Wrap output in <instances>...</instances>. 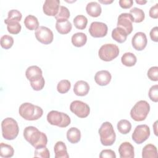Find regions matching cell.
Here are the masks:
<instances>
[{"label": "cell", "mask_w": 158, "mask_h": 158, "mask_svg": "<svg viewBox=\"0 0 158 158\" xmlns=\"http://www.w3.org/2000/svg\"><path fill=\"white\" fill-rule=\"evenodd\" d=\"M157 121H156L155 123H154V125L153 126V127L154 128V133L155 135L157 136V131H156V128H157Z\"/></svg>", "instance_id": "cell-47"}, {"label": "cell", "mask_w": 158, "mask_h": 158, "mask_svg": "<svg viewBox=\"0 0 158 158\" xmlns=\"http://www.w3.org/2000/svg\"><path fill=\"white\" fill-rule=\"evenodd\" d=\"M148 78L154 81H157L158 80V67L157 66L151 67L147 73Z\"/></svg>", "instance_id": "cell-40"}, {"label": "cell", "mask_w": 158, "mask_h": 158, "mask_svg": "<svg viewBox=\"0 0 158 158\" xmlns=\"http://www.w3.org/2000/svg\"><path fill=\"white\" fill-rule=\"evenodd\" d=\"M34 156L36 157L49 158L50 157L49 151L46 146H41L35 148Z\"/></svg>", "instance_id": "cell-35"}, {"label": "cell", "mask_w": 158, "mask_h": 158, "mask_svg": "<svg viewBox=\"0 0 158 158\" xmlns=\"http://www.w3.org/2000/svg\"><path fill=\"white\" fill-rule=\"evenodd\" d=\"M44 85H45V80L43 77L35 81L30 82V85L31 88L35 91L41 90L44 86Z\"/></svg>", "instance_id": "cell-39"}, {"label": "cell", "mask_w": 158, "mask_h": 158, "mask_svg": "<svg viewBox=\"0 0 158 158\" xmlns=\"http://www.w3.org/2000/svg\"><path fill=\"white\" fill-rule=\"evenodd\" d=\"M148 43V40L146 35L143 32L136 33L132 38L131 44L133 48L137 51L143 50Z\"/></svg>", "instance_id": "cell-13"}, {"label": "cell", "mask_w": 158, "mask_h": 158, "mask_svg": "<svg viewBox=\"0 0 158 158\" xmlns=\"http://www.w3.org/2000/svg\"><path fill=\"white\" fill-rule=\"evenodd\" d=\"M72 28V23L69 20H66L61 22H56V28L60 34L65 35L69 33L71 31Z\"/></svg>", "instance_id": "cell-26"}, {"label": "cell", "mask_w": 158, "mask_h": 158, "mask_svg": "<svg viewBox=\"0 0 158 158\" xmlns=\"http://www.w3.org/2000/svg\"><path fill=\"white\" fill-rule=\"evenodd\" d=\"M59 4V0H46L43 6V12L48 16H56L60 7Z\"/></svg>", "instance_id": "cell-14"}, {"label": "cell", "mask_w": 158, "mask_h": 158, "mask_svg": "<svg viewBox=\"0 0 158 158\" xmlns=\"http://www.w3.org/2000/svg\"><path fill=\"white\" fill-rule=\"evenodd\" d=\"M120 158H133L135 157L134 148L129 142L122 143L118 148Z\"/></svg>", "instance_id": "cell-15"}, {"label": "cell", "mask_w": 158, "mask_h": 158, "mask_svg": "<svg viewBox=\"0 0 158 158\" xmlns=\"http://www.w3.org/2000/svg\"><path fill=\"white\" fill-rule=\"evenodd\" d=\"M112 78L110 73L105 70H100L96 72L94 76V80L96 83L100 86H106L108 85Z\"/></svg>", "instance_id": "cell-17"}, {"label": "cell", "mask_w": 158, "mask_h": 158, "mask_svg": "<svg viewBox=\"0 0 158 158\" xmlns=\"http://www.w3.org/2000/svg\"><path fill=\"white\" fill-rule=\"evenodd\" d=\"M89 91V84L83 80H79L75 83L73 86V92L77 96H86Z\"/></svg>", "instance_id": "cell-18"}, {"label": "cell", "mask_w": 158, "mask_h": 158, "mask_svg": "<svg viewBox=\"0 0 158 158\" xmlns=\"http://www.w3.org/2000/svg\"><path fill=\"white\" fill-rule=\"evenodd\" d=\"M21 28H22L21 25L17 22H10L8 24H7V31L10 34L17 35L19 33L20 31H21Z\"/></svg>", "instance_id": "cell-37"}, {"label": "cell", "mask_w": 158, "mask_h": 158, "mask_svg": "<svg viewBox=\"0 0 158 158\" xmlns=\"http://www.w3.org/2000/svg\"><path fill=\"white\" fill-rule=\"evenodd\" d=\"M25 27L30 30H36L39 27V22L38 19L33 15H27L23 22Z\"/></svg>", "instance_id": "cell-25"}, {"label": "cell", "mask_w": 158, "mask_h": 158, "mask_svg": "<svg viewBox=\"0 0 158 158\" xmlns=\"http://www.w3.org/2000/svg\"><path fill=\"white\" fill-rule=\"evenodd\" d=\"M87 14L93 17H99L102 12L101 5L95 1H92L87 4L86 6Z\"/></svg>", "instance_id": "cell-19"}, {"label": "cell", "mask_w": 158, "mask_h": 158, "mask_svg": "<svg viewBox=\"0 0 158 158\" xmlns=\"http://www.w3.org/2000/svg\"><path fill=\"white\" fill-rule=\"evenodd\" d=\"M72 43L73 46L80 48L83 46L87 41L86 35L82 32L76 33L72 36Z\"/></svg>", "instance_id": "cell-24"}, {"label": "cell", "mask_w": 158, "mask_h": 158, "mask_svg": "<svg viewBox=\"0 0 158 158\" xmlns=\"http://www.w3.org/2000/svg\"><path fill=\"white\" fill-rule=\"evenodd\" d=\"M100 141L102 145L108 146L112 145L116 139V135L112 125L109 122H104L99 129Z\"/></svg>", "instance_id": "cell-4"}, {"label": "cell", "mask_w": 158, "mask_h": 158, "mask_svg": "<svg viewBox=\"0 0 158 158\" xmlns=\"http://www.w3.org/2000/svg\"><path fill=\"white\" fill-rule=\"evenodd\" d=\"M27 78L30 81H35L43 77L41 69L36 65H31L27 68L25 72Z\"/></svg>", "instance_id": "cell-16"}, {"label": "cell", "mask_w": 158, "mask_h": 158, "mask_svg": "<svg viewBox=\"0 0 158 158\" xmlns=\"http://www.w3.org/2000/svg\"><path fill=\"white\" fill-rule=\"evenodd\" d=\"M7 15V18L4 20V23L6 24H8L10 22H19L21 20L22 17L21 12L16 9H12L10 11H9Z\"/></svg>", "instance_id": "cell-28"}, {"label": "cell", "mask_w": 158, "mask_h": 158, "mask_svg": "<svg viewBox=\"0 0 158 158\" xmlns=\"http://www.w3.org/2000/svg\"><path fill=\"white\" fill-rule=\"evenodd\" d=\"M100 158H115L116 155L114 151L111 149H104L99 154Z\"/></svg>", "instance_id": "cell-41"}, {"label": "cell", "mask_w": 158, "mask_h": 158, "mask_svg": "<svg viewBox=\"0 0 158 158\" xmlns=\"http://www.w3.org/2000/svg\"><path fill=\"white\" fill-rule=\"evenodd\" d=\"M35 37L41 43L49 44L52 42L54 35L52 31L48 27L40 26L35 30Z\"/></svg>", "instance_id": "cell-10"}, {"label": "cell", "mask_w": 158, "mask_h": 158, "mask_svg": "<svg viewBox=\"0 0 158 158\" xmlns=\"http://www.w3.org/2000/svg\"><path fill=\"white\" fill-rule=\"evenodd\" d=\"M108 28L106 23L100 22H93L91 23L89 33L94 38H102L107 33Z\"/></svg>", "instance_id": "cell-12"}, {"label": "cell", "mask_w": 158, "mask_h": 158, "mask_svg": "<svg viewBox=\"0 0 158 158\" xmlns=\"http://www.w3.org/2000/svg\"><path fill=\"white\" fill-rule=\"evenodd\" d=\"M136 2L137 3V4H140V5H143V4H146V2H147V1H143V0H136Z\"/></svg>", "instance_id": "cell-46"}, {"label": "cell", "mask_w": 158, "mask_h": 158, "mask_svg": "<svg viewBox=\"0 0 158 158\" xmlns=\"http://www.w3.org/2000/svg\"><path fill=\"white\" fill-rule=\"evenodd\" d=\"M143 158H156L157 157V148L152 144H146L142 150Z\"/></svg>", "instance_id": "cell-22"}, {"label": "cell", "mask_w": 158, "mask_h": 158, "mask_svg": "<svg viewBox=\"0 0 158 158\" xmlns=\"http://www.w3.org/2000/svg\"><path fill=\"white\" fill-rule=\"evenodd\" d=\"M119 54L118 47L114 44H105L99 49V58L106 62L111 61L116 58Z\"/></svg>", "instance_id": "cell-7"}, {"label": "cell", "mask_w": 158, "mask_h": 158, "mask_svg": "<svg viewBox=\"0 0 158 158\" xmlns=\"http://www.w3.org/2000/svg\"><path fill=\"white\" fill-rule=\"evenodd\" d=\"M117 129L120 133L126 135L130 131L131 129V124L126 119L120 120L117 123Z\"/></svg>", "instance_id": "cell-32"}, {"label": "cell", "mask_w": 158, "mask_h": 158, "mask_svg": "<svg viewBox=\"0 0 158 158\" xmlns=\"http://www.w3.org/2000/svg\"><path fill=\"white\" fill-rule=\"evenodd\" d=\"M1 128L3 138L7 140L14 139L19 132L17 121L11 117H7L2 121Z\"/></svg>", "instance_id": "cell-3"}, {"label": "cell", "mask_w": 158, "mask_h": 158, "mask_svg": "<svg viewBox=\"0 0 158 158\" xmlns=\"http://www.w3.org/2000/svg\"><path fill=\"white\" fill-rule=\"evenodd\" d=\"M133 18L130 13H122L118 17L117 25V27L123 29L128 35L133 31Z\"/></svg>", "instance_id": "cell-11"}, {"label": "cell", "mask_w": 158, "mask_h": 158, "mask_svg": "<svg viewBox=\"0 0 158 158\" xmlns=\"http://www.w3.org/2000/svg\"><path fill=\"white\" fill-rule=\"evenodd\" d=\"M113 0H99V2H101V3H102L104 4H110L112 2H113Z\"/></svg>", "instance_id": "cell-45"}, {"label": "cell", "mask_w": 158, "mask_h": 158, "mask_svg": "<svg viewBox=\"0 0 158 158\" xmlns=\"http://www.w3.org/2000/svg\"><path fill=\"white\" fill-rule=\"evenodd\" d=\"M148 95L149 97V99L155 102H157L158 101V85H155L152 86L148 93Z\"/></svg>", "instance_id": "cell-38"}, {"label": "cell", "mask_w": 158, "mask_h": 158, "mask_svg": "<svg viewBox=\"0 0 158 158\" xmlns=\"http://www.w3.org/2000/svg\"><path fill=\"white\" fill-rule=\"evenodd\" d=\"M150 128L147 125H139L136 127L132 133V139L136 144H141L150 136Z\"/></svg>", "instance_id": "cell-8"}, {"label": "cell", "mask_w": 158, "mask_h": 158, "mask_svg": "<svg viewBox=\"0 0 158 158\" xmlns=\"http://www.w3.org/2000/svg\"><path fill=\"white\" fill-rule=\"evenodd\" d=\"M70 17V12L69 10L65 6H60L59 10L55 18L58 22H64L68 20V19Z\"/></svg>", "instance_id": "cell-29"}, {"label": "cell", "mask_w": 158, "mask_h": 158, "mask_svg": "<svg viewBox=\"0 0 158 158\" xmlns=\"http://www.w3.org/2000/svg\"><path fill=\"white\" fill-rule=\"evenodd\" d=\"M127 36L128 35L126 31L120 27L115 28L112 31V38L119 43L125 42L127 40Z\"/></svg>", "instance_id": "cell-23"}, {"label": "cell", "mask_w": 158, "mask_h": 158, "mask_svg": "<svg viewBox=\"0 0 158 158\" xmlns=\"http://www.w3.org/2000/svg\"><path fill=\"white\" fill-rule=\"evenodd\" d=\"M20 115L27 120H36L39 119L43 114L41 107L30 102L22 104L19 109Z\"/></svg>", "instance_id": "cell-2"}, {"label": "cell", "mask_w": 158, "mask_h": 158, "mask_svg": "<svg viewBox=\"0 0 158 158\" xmlns=\"http://www.w3.org/2000/svg\"><path fill=\"white\" fill-rule=\"evenodd\" d=\"M56 158H68L69 156L67 153L65 144L62 141H57L54 148Z\"/></svg>", "instance_id": "cell-20"}, {"label": "cell", "mask_w": 158, "mask_h": 158, "mask_svg": "<svg viewBox=\"0 0 158 158\" xmlns=\"http://www.w3.org/2000/svg\"><path fill=\"white\" fill-rule=\"evenodd\" d=\"M149 35L152 41L154 42H157L158 41V27H155L153 28H152Z\"/></svg>", "instance_id": "cell-44"}, {"label": "cell", "mask_w": 158, "mask_h": 158, "mask_svg": "<svg viewBox=\"0 0 158 158\" xmlns=\"http://www.w3.org/2000/svg\"><path fill=\"white\" fill-rule=\"evenodd\" d=\"M150 110L149 103L144 100L137 102L130 111V116L135 121L141 122L145 120Z\"/></svg>", "instance_id": "cell-5"}, {"label": "cell", "mask_w": 158, "mask_h": 158, "mask_svg": "<svg viewBox=\"0 0 158 158\" xmlns=\"http://www.w3.org/2000/svg\"><path fill=\"white\" fill-rule=\"evenodd\" d=\"M137 61L136 56L132 52H125L121 57L122 63L127 67H132Z\"/></svg>", "instance_id": "cell-27"}, {"label": "cell", "mask_w": 158, "mask_h": 158, "mask_svg": "<svg viewBox=\"0 0 158 158\" xmlns=\"http://www.w3.org/2000/svg\"><path fill=\"white\" fill-rule=\"evenodd\" d=\"M67 138L72 144L77 143L81 139V132L76 127H71L67 132Z\"/></svg>", "instance_id": "cell-21"}, {"label": "cell", "mask_w": 158, "mask_h": 158, "mask_svg": "<svg viewBox=\"0 0 158 158\" xmlns=\"http://www.w3.org/2000/svg\"><path fill=\"white\" fill-rule=\"evenodd\" d=\"M70 109L72 112L80 118H85L88 117L90 112L89 106L85 102L78 100L73 101L71 102Z\"/></svg>", "instance_id": "cell-9"}, {"label": "cell", "mask_w": 158, "mask_h": 158, "mask_svg": "<svg viewBox=\"0 0 158 158\" xmlns=\"http://www.w3.org/2000/svg\"><path fill=\"white\" fill-rule=\"evenodd\" d=\"M23 136L25 140L35 148L41 146H46L48 143L46 134L41 132L33 126H28L24 129Z\"/></svg>", "instance_id": "cell-1"}, {"label": "cell", "mask_w": 158, "mask_h": 158, "mask_svg": "<svg viewBox=\"0 0 158 158\" xmlns=\"http://www.w3.org/2000/svg\"><path fill=\"white\" fill-rule=\"evenodd\" d=\"M73 24L75 27L79 30H84L87 25L88 19L83 15H78L73 19Z\"/></svg>", "instance_id": "cell-33"}, {"label": "cell", "mask_w": 158, "mask_h": 158, "mask_svg": "<svg viewBox=\"0 0 158 158\" xmlns=\"http://www.w3.org/2000/svg\"><path fill=\"white\" fill-rule=\"evenodd\" d=\"M14 44V38L9 35H3L1 38V46L5 49L10 48Z\"/></svg>", "instance_id": "cell-36"}, {"label": "cell", "mask_w": 158, "mask_h": 158, "mask_svg": "<svg viewBox=\"0 0 158 158\" xmlns=\"http://www.w3.org/2000/svg\"><path fill=\"white\" fill-rule=\"evenodd\" d=\"M118 3L122 8L128 9L132 6L133 1L132 0H120Z\"/></svg>", "instance_id": "cell-43"}, {"label": "cell", "mask_w": 158, "mask_h": 158, "mask_svg": "<svg viewBox=\"0 0 158 158\" xmlns=\"http://www.w3.org/2000/svg\"><path fill=\"white\" fill-rule=\"evenodd\" d=\"M14 150L12 146L9 144L1 143L0 144V156L2 157H11L14 156Z\"/></svg>", "instance_id": "cell-30"}, {"label": "cell", "mask_w": 158, "mask_h": 158, "mask_svg": "<svg viewBox=\"0 0 158 158\" xmlns=\"http://www.w3.org/2000/svg\"><path fill=\"white\" fill-rule=\"evenodd\" d=\"M130 14L133 18L134 22L140 23L143 22L145 17L144 11L138 7H133L130 10Z\"/></svg>", "instance_id": "cell-31"}, {"label": "cell", "mask_w": 158, "mask_h": 158, "mask_svg": "<svg viewBox=\"0 0 158 158\" xmlns=\"http://www.w3.org/2000/svg\"><path fill=\"white\" fill-rule=\"evenodd\" d=\"M71 87V83L68 80H60L57 86V91L59 93L64 94L67 93Z\"/></svg>", "instance_id": "cell-34"}, {"label": "cell", "mask_w": 158, "mask_h": 158, "mask_svg": "<svg viewBox=\"0 0 158 158\" xmlns=\"http://www.w3.org/2000/svg\"><path fill=\"white\" fill-rule=\"evenodd\" d=\"M47 120L51 125L61 128L67 127L71 122L67 114L57 110L50 111L47 115Z\"/></svg>", "instance_id": "cell-6"}, {"label": "cell", "mask_w": 158, "mask_h": 158, "mask_svg": "<svg viewBox=\"0 0 158 158\" xmlns=\"http://www.w3.org/2000/svg\"><path fill=\"white\" fill-rule=\"evenodd\" d=\"M149 16L153 19L158 18V3H156L154 6H152L149 11Z\"/></svg>", "instance_id": "cell-42"}]
</instances>
